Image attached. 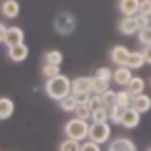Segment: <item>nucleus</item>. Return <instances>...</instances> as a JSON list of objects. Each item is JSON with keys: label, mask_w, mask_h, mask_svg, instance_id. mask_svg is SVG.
I'll return each instance as SVG.
<instances>
[{"label": "nucleus", "mask_w": 151, "mask_h": 151, "mask_svg": "<svg viewBox=\"0 0 151 151\" xmlns=\"http://www.w3.org/2000/svg\"><path fill=\"white\" fill-rule=\"evenodd\" d=\"M45 94L51 100L60 102L63 98L72 94V79L66 78V76H57V78L45 79Z\"/></svg>", "instance_id": "nucleus-1"}, {"label": "nucleus", "mask_w": 151, "mask_h": 151, "mask_svg": "<svg viewBox=\"0 0 151 151\" xmlns=\"http://www.w3.org/2000/svg\"><path fill=\"white\" fill-rule=\"evenodd\" d=\"M89 129H91V125H89L87 121L74 117V119H68V121L64 123L63 132H64L66 138L76 140V142H79V144H83L85 140H89Z\"/></svg>", "instance_id": "nucleus-2"}, {"label": "nucleus", "mask_w": 151, "mask_h": 151, "mask_svg": "<svg viewBox=\"0 0 151 151\" xmlns=\"http://www.w3.org/2000/svg\"><path fill=\"white\" fill-rule=\"evenodd\" d=\"M0 42L6 47L25 44V32L19 27H6V23H0Z\"/></svg>", "instance_id": "nucleus-3"}, {"label": "nucleus", "mask_w": 151, "mask_h": 151, "mask_svg": "<svg viewBox=\"0 0 151 151\" xmlns=\"http://www.w3.org/2000/svg\"><path fill=\"white\" fill-rule=\"evenodd\" d=\"M111 138V127L108 121L104 123H91V129H89V140L94 144L102 145L106 142H110Z\"/></svg>", "instance_id": "nucleus-4"}, {"label": "nucleus", "mask_w": 151, "mask_h": 151, "mask_svg": "<svg viewBox=\"0 0 151 151\" xmlns=\"http://www.w3.org/2000/svg\"><path fill=\"white\" fill-rule=\"evenodd\" d=\"M55 30L63 36H70L76 30V17L68 12H63L55 17Z\"/></svg>", "instance_id": "nucleus-5"}, {"label": "nucleus", "mask_w": 151, "mask_h": 151, "mask_svg": "<svg viewBox=\"0 0 151 151\" xmlns=\"http://www.w3.org/2000/svg\"><path fill=\"white\" fill-rule=\"evenodd\" d=\"M130 55L132 53L127 49L125 45H115V47H111V51H110V60L115 66H127L129 64Z\"/></svg>", "instance_id": "nucleus-6"}, {"label": "nucleus", "mask_w": 151, "mask_h": 151, "mask_svg": "<svg viewBox=\"0 0 151 151\" xmlns=\"http://www.w3.org/2000/svg\"><path fill=\"white\" fill-rule=\"evenodd\" d=\"M142 121V113L136 111L134 108H127L125 113H123V119H121V127L123 129H136Z\"/></svg>", "instance_id": "nucleus-7"}, {"label": "nucleus", "mask_w": 151, "mask_h": 151, "mask_svg": "<svg viewBox=\"0 0 151 151\" xmlns=\"http://www.w3.org/2000/svg\"><path fill=\"white\" fill-rule=\"evenodd\" d=\"M132 70L129 66H117L115 70H113V83L119 85V87H127L130 81H132Z\"/></svg>", "instance_id": "nucleus-8"}, {"label": "nucleus", "mask_w": 151, "mask_h": 151, "mask_svg": "<svg viewBox=\"0 0 151 151\" xmlns=\"http://www.w3.org/2000/svg\"><path fill=\"white\" fill-rule=\"evenodd\" d=\"M93 83H94V78H87V76H79V78L72 79V94L93 93Z\"/></svg>", "instance_id": "nucleus-9"}, {"label": "nucleus", "mask_w": 151, "mask_h": 151, "mask_svg": "<svg viewBox=\"0 0 151 151\" xmlns=\"http://www.w3.org/2000/svg\"><path fill=\"white\" fill-rule=\"evenodd\" d=\"M140 2L142 0H119L117 8L125 17H136L140 12Z\"/></svg>", "instance_id": "nucleus-10"}, {"label": "nucleus", "mask_w": 151, "mask_h": 151, "mask_svg": "<svg viewBox=\"0 0 151 151\" xmlns=\"http://www.w3.org/2000/svg\"><path fill=\"white\" fill-rule=\"evenodd\" d=\"M108 151H136V144L130 138H115L108 144Z\"/></svg>", "instance_id": "nucleus-11"}, {"label": "nucleus", "mask_w": 151, "mask_h": 151, "mask_svg": "<svg viewBox=\"0 0 151 151\" xmlns=\"http://www.w3.org/2000/svg\"><path fill=\"white\" fill-rule=\"evenodd\" d=\"M27 57H28V47L25 44L8 47V59L13 63H23V60H27Z\"/></svg>", "instance_id": "nucleus-12"}, {"label": "nucleus", "mask_w": 151, "mask_h": 151, "mask_svg": "<svg viewBox=\"0 0 151 151\" xmlns=\"http://www.w3.org/2000/svg\"><path fill=\"white\" fill-rule=\"evenodd\" d=\"M0 9H2V15L6 17V19H15V17H19L21 6H19L17 0H4Z\"/></svg>", "instance_id": "nucleus-13"}, {"label": "nucleus", "mask_w": 151, "mask_h": 151, "mask_svg": "<svg viewBox=\"0 0 151 151\" xmlns=\"http://www.w3.org/2000/svg\"><path fill=\"white\" fill-rule=\"evenodd\" d=\"M119 32L125 36H132L138 32V25H136V19L134 17H123L119 21Z\"/></svg>", "instance_id": "nucleus-14"}, {"label": "nucleus", "mask_w": 151, "mask_h": 151, "mask_svg": "<svg viewBox=\"0 0 151 151\" xmlns=\"http://www.w3.org/2000/svg\"><path fill=\"white\" fill-rule=\"evenodd\" d=\"M132 108H134L136 111H140V113H147L151 110V98L145 93L138 94V96L132 98Z\"/></svg>", "instance_id": "nucleus-15"}, {"label": "nucleus", "mask_w": 151, "mask_h": 151, "mask_svg": "<svg viewBox=\"0 0 151 151\" xmlns=\"http://www.w3.org/2000/svg\"><path fill=\"white\" fill-rule=\"evenodd\" d=\"M13 111H15V104H13L12 98H8V96L0 98V119L8 121L13 115Z\"/></svg>", "instance_id": "nucleus-16"}, {"label": "nucleus", "mask_w": 151, "mask_h": 151, "mask_svg": "<svg viewBox=\"0 0 151 151\" xmlns=\"http://www.w3.org/2000/svg\"><path fill=\"white\" fill-rule=\"evenodd\" d=\"M125 89L132 94V96H138V94H144V91H145V81L140 78V76H134V78H132V81L127 85Z\"/></svg>", "instance_id": "nucleus-17"}, {"label": "nucleus", "mask_w": 151, "mask_h": 151, "mask_svg": "<svg viewBox=\"0 0 151 151\" xmlns=\"http://www.w3.org/2000/svg\"><path fill=\"white\" fill-rule=\"evenodd\" d=\"M132 94L127 91H117V102H115V106H119V108H123V110H127V108H132Z\"/></svg>", "instance_id": "nucleus-18"}, {"label": "nucleus", "mask_w": 151, "mask_h": 151, "mask_svg": "<svg viewBox=\"0 0 151 151\" xmlns=\"http://www.w3.org/2000/svg\"><path fill=\"white\" fill-rule=\"evenodd\" d=\"M144 64H147V63H145V57H144V53H142V51H134V53L130 55L129 64H127V66H129L130 70H140Z\"/></svg>", "instance_id": "nucleus-19"}, {"label": "nucleus", "mask_w": 151, "mask_h": 151, "mask_svg": "<svg viewBox=\"0 0 151 151\" xmlns=\"http://www.w3.org/2000/svg\"><path fill=\"white\" fill-rule=\"evenodd\" d=\"M78 100H76V96L74 94H70V96H66L63 98V100L59 102V106H60V110L66 111V113H76V108H78Z\"/></svg>", "instance_id": "nucleus-20"}, {"label": "nucleus", "mask_w": 151, "mask_h": 151, "mask_svg": "<svg viewBox=\"0 0 151 151\" xmlns=\"http://www.w3.org/2000/svg\"><path fill=\"white\" fill-rule=\"evenodd\" d=\"M44 60H45L47 64H57V66H60V64H63V53H60V51H57V49L45 51Z\"/></svg>", "instance_id": "nucleus-21"}, {"label": "nucleus", "mask_w": 151, "mask_h": 151, "mask_svg": "<svg viewBox=\"0 0 151 151\" xmlns=\"http://www.w3.org/2000/svg\"><path fill=\"white\" fill-rule=\"evenodd\" d=\"M76 117H78V119H83V121L91 119L93 117V108L89 106V102L87 104H78V108H76Z\"/></svg>", "instance_id": "nucleus-22"}, {"label": "nucleus", "mask_w": 151, "mask_h": 151, "mask_svg": "<svg viewBox=\"0 0 151 151\" xmlns=\"http://www.w3.org/2000/svg\"><path fill=\"white\" fill-rule=\"evenodd\" d=\"M93 78H94V76H93ZM106 91H110V81H108V79L94 78V83H93V94H104Z\"/></svg>", "instance_id": "nucleus-23"}, {"label": "nucleus", "mask_w": 151, "mask_h": 151, "mask_svg": "<svg viewBox=\"0 0 151 151\" xmlns=\"http://www.w3.org/2000/svg\"><path fill=\"white\" fill-rule=\"evenodd\" d=\"M42 76H44L45 79H51V78H57V76H60V66L57 64H44L42 66Z\"/></svg>", "instance_id": "nucleus-24"}, {"label": "nucleus", "mask_w": 151, "mask_h": 151, "mask_svg": "<svg viewBox=\"0 0 151 151\" xmlns=\"http://www.w3.org/2000/svg\"><path fill=\"white\" fill-rule=\"evenodd\" d=\"M93 123H104V121H110V110H108L106 106L98 108V110L93 111Z\"/></svg>", "instance_id": "nucleus-25"}, {"label": "nucleus", "mask_w": 151, "mask_h": 151, "mask_svg": "<svg viewBox=\"0 0 151 151\" xmlns=\"http://www.w3.org/2000/svg\"><path fill=\"white\" fill-rule=\"evenodd\" d=\"M79 149H81V144L76 140H70V138L63 140L60 142V147H59V151H79Z\"/></svg>", "instance_id": "nucleus-26"}, {"label": "nucleus", "mask_w": 151, "mask_h": 151, "mask_svg": "<svg viewBox=\"0 0 151 151\" xmlns=\"http://www.w3.org/2000/svg\"><path fill=\"white\" fill-rule=\"evenodd\" d=\"M100 96H102V104L108 108V110L115 106V102H117V93L115 91H106L104 94H100Z\"/></svg>", "instance_id": "nucleus-27"}, {"label": "nucleus", "mask_w": 151, "mask_h": 151, "mask_svg": "<svg viewBox=\"0 0 151 151\" xmlns=\"http://www.w3.org/2000/svg\"><path fill=\"white\" fill-rule=\"evenodd\" d=\"M123 113H125V110H123V108H119V106L110 108V121L113 123V125H121Z\"/></svg>", "instance_id": "nucleus-28"}, {"label": "nucleus", "mask_w": 151, "mask_h": 151, "mask_svg": "<svg viewBox=\"0 0 151 151\" xmlns=\"http://www.w3.org/2000/svg\"><path fill=\"white\" fill-rule=\"evenodd\" d=\"M94 78H100V79H108V81H113V70H110L108 66H100V68H96V72H94Z\"/></svg>", "instance_id": "nucleus-29"}, {"label": "nucleus", "mask_w": 151, "mask_h": 151, "mask_svg": "<svg viewBox=\"0 0 151 151\" xmlns=\"http://www.w3.org/2000/svg\"><path fill=\"white\" fill-rule=\"evenodd\" d=\"M138 42L142 45H151V27H147V28H144V30H140L138 32Z\"/></svg>", "instance_id": "nucleus-30"}, {"label": "nucleus", "mask_w": 151, "mask_h": 151, "mask_svg": "<svg viewBox=\"0 0 151 151\" xmlns=\"http://www.w3.org/2000/svg\"><path fill=\"white\" fill-rule=\"evenodd\" d=\"M134 19H136V25H138V32L144 30V28H147V27H151V17H145V15H140L138 13Z\"/></svg>", "instance_id": "nucleus-31"}, {"label": "nucleus", "mask_w": 151, "mask_h": 151, "mask_svg": "<svg viewBox=\"0 0 151 151\" xmlns=\"http://www.w3.org/2000/svg\"><path fill=\"white\" fill-rule=\"evenodd\" d=\"M138 13L140 15H145V17H151V0H142Z\"/></svg>", "instance_id": "nucleus-32"}, {"label": "nucleus", "mask_w": 151, "mask_h": 151, "mask_svg": "<svg viewBox=\"0 0 151 151\" xmlns=\"http://www.w3.org/2000/svg\"><path fill=\"white\" fill-rule=\"evenodd\" d=\"M79 151H102V147L98 144H94V142H91V140H85L81 144V149Z\"/></svg>", "instance_id": "nucleus-33"}, {"label": "nucleus", "mask_w": 151, "mask_h": 151, "mask_svg": "<svg viewBox=\"0 0 151 151\" xmlns=\"http://www.w3.org/2000/svg\"><path fill=\"white\" fill-rule=\"evenodd\" d=\"M89 106L93 108V111L98 110V108H102L104 106V104H102V96H100V94H93L91 100H89Z\"/></svg>", "instance_id": "nucleus-34"}, {"label": "nucleus", "mask_w": 151, "mask_h": 151, "mask_svg": "<svg viewBox=\"0 0 151 151\" xmlns=\"http://www.w3.org/2000/svg\"><path fill=\"white\" fill-rule=\"evenodd\" d=\"M74 96H76V100H78L79 104H87L89 100H91L93 94H91V93H76Z\"/></svg>", "instance_id": "nucleus-35"}, {"label": "nucleus", "mask_w": 151, "mask_h": 151, "mask_svg": "<svg viewBox=\"0 0 151 151\" xmlns=\"http://www.w3.org/2000/svg\"><path fill=\"white\" fill-rule=\"evenodd\" d=\"M142 53H144V57H145V63L151 64V45H145L144 49H142Z\"/></svg>", "instance_id": "nucleus-36"}, {"label": "nucleus", "mask_w": 151, "mask_h": 151, "mask_svg": "<svg viewBox=\"0 0 151 151\" xmlns=\"http://www.w3.org/2000/svg\"><path fill=\"white\" fill-rule=\"evenodd\" d=\"M145 151H151V145H149V147H147V149H145Z\"/></svg>", "instance_id": "nucleus-37"}, {"label": "nucleus", "mask_w": 151, "mask_h": 151, "mask_svg": "<svg viewBox=\"0 0 151 151\" xmlns=\"http://www.w3.org/2000/svg\"><path fill=\"white\" fill-rule=\"evenodd\" d=\"M149 85H151V81H149Z\"/></svg>", "instance_id": "nucleus-38"}]
</instances>
